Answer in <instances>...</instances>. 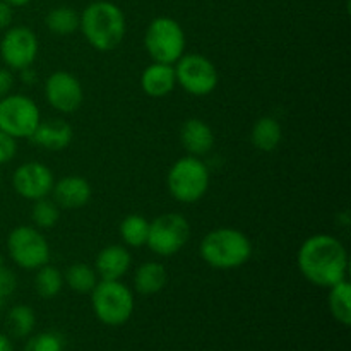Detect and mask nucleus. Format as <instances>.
<instances>
[{"label":"nucleus","mask_w":351,"mask_h":351,"mask_svg":"<svg viewBox=\"0 0 351 351\" xmlns=\"http://www.w3.org/2000/svg\"><path fill=\"white\" fill-rule=\"evenodd\" d=\"M254 247L249 237L242 230L232 226L215 228L202 239L199 256L213 269H237L249 263Z\"/></svg>","instance_id":"3"},{"label":"nucleus","mask_w":351,"mask_h":351,"mask_svg":"<svg viewBox=\"0 0 351 351\" xmlns=\"http://www.w3.org/2000/svg\"><path fill=\"white\" fill-rule=\"evenodd\" d=\"M177 84L192 96H208L218 88L216 65L201 53H184L173 65Z\"/></svg>","instance_id":"10"},{"label":"nucleus","mask_w":351,"mask_h":351,"mask_svg":"<svg viewBox=\"0 0 351 351\" xmlns=\"http://www.w3.org/2000/svg\"><path fill=\"white\" fill-rule=\"evenodd\" d=\"M45 99L57 112L69 115L81 108L84 101V89L81 81L72 72L55 71L45 81Z\"/></svg>","instance_id":"12"},{"label":"nucleus","mask_w":351,"mask_h":351,"mask_svg":"<svg viewBox=\"0 0 351 351\" xmlns=\"http://www.w3.org/2000/svg\"><path fill=\"white\" fill-rule=\"evenodd\" d=\"M328 304L332 317L348 328L351 324V287L348 280L339 281L329 288Z\"/></svg>","instance_id":"21"},{"label":"nucleus","mask_w":351,"mask_h":351,"mask_svg":"<svg viewBox=\"0 0 351 351\" xmlns=\"http://www.w3.org/2000/svg\"><path fill=\"white\" fill-rule=\"evenodd\" d=\"M0 351H14L12 341H10L9 336H5L3 332H0Z\"/></svg>","instance_id":"32"},{"label":"nucleus","mask_w":351,"mask_h":351,"mask_svg":"<svg viewBox=\"0 0 351 351\" xmlns=\"http://www.w3.org/2000/svg\"><path fill=\"white\" fill-rule=\"evenodd\" d=\"M41 122V112L26 95H7L0 99V130L14 139H29Z\"/></svg>","instance_id":"9"},{"label":"nucleus","mask_w":351,"mask_h":351,"mask_svg":"<svg viewBox=\"0 0 351 351\" xmlns=\"http://www.w3.org/2000/svg\"><path fill=\"white\" fill-rule=\"evenodd\" d=\"M177 86L173 65L153 62L141 74V89L149 98H165L171 95Z\"/></svg>","instance_id":"18"},{"label":"nucleus","mask_w":351,"mask_h":351,"mask_svg":"<svg viewBox=\"0 0 351 351\" xmlns=\"http://www.w3.org/2000/svg\"><path fill=\"white\" fill-rule=\"evenodd\" d=\"M132 266V257L127 247L106 245L96 256L95 271L99 280H122Z\"/></svg>","instance_id":"16"},{"label":"nucleus","mask_w":351,"mask_h":351,"mask_svg":"<svg viewBox=\"0 0 351 351\" xmlns=\"http://www.w3.org/2000/svg\"><path fill=\"white\" fill-rule=\"evenodd\" d=\"M187 38L184 27L173 17H154L144 33V48L153 62L175 65L185 53Z\"/></svg>","instance_id":"5"},{"label":"nucleus","mask_w":351,"mask_h":351,"mask_svg":"<svg viewBox=\"0 0 351 351\" xmlns=\"http://www.w3.org/2000/svg\"><path fill=\"white\" fill-rule=\"evenodd\" d=\"M64 288V274L57 266H51L50 263L38 267L36 276H34V291L45 300H51L57 297Z\"/></svg>","instance_id":"23"},{"label":"nucleus","mask_w":351,"mask_h":351,"mask_svg":"<svg viewBox=\"0 0 351 351\" xmlns=\"http://www.w3.org/2000/svg\"><path fill=\"white\" fill-rule=\"evenodd\" d=\"M10 7H24L31 2V0H5Z\"/></svg>","instance_id":"33"},{"label":"nucleus","mask_w":351,"mask_h":351,"mask_svg":"<svg viewBox=\"0 0 351 351\" xmlns=\"http://www.w3.org/2000/svg\"><path fill=\"white\" fill-rule=\"evenodd\" d=\"M7 324L16 338H26L33 332L36 326V315L29 305H16L9 311L7 315Z\"/></svg>","instance_id":"27"},{"label":"nucleus","mask_w":351,"mask_h":351,"mask_svg":"<svg viewBox=\"0 0 351 351\" xmlns=\"http://www.w3.org/2000/svg\"><path fill=\"white\" fill-rule=\"evenodd\" d=\"M17 154V139L0 130V167L12 161Z\"/></svg>","instance_id":"29"},{"label":"nucleus","mask_w":351,"mask_h":351,"mask_svg":"<svg viewBox=\"0 0 351 351\" xmlns=\"http://www.w3.org/2000/svg\"><path fill=\"white\" fill-rule=\"evenodd\" d=\"M12 88H14L12 71L7 67H0V99H2L3 96L10 95Z\"/></svg>","instance_id":"30"},{"label":"nucleus","mask_w":351,"mask_h":351,"mask_svg":"<svg viewBox=\"0 0 351 351\" xmlns=\"http://www.w3.org/2000/svg\"><path fill=\"white\" fill-rule=\"evenodd\" d=\"M64 283L75 293H91L98 283V274L89 264L74 263L65 269Z\"/></svg>","instance_id":"24"},{"label":"nucleus","mask_w":351,"mask_h":351,"mask_svg":"<svg viewBox=\"0 0 351 351\" xmlns=\"http://www.w3.org/2000/svg\"><path fill=\"white\" fill-rule=\"evenodd\" d=\"M302 276L319 288H331L348 274V252L341 240L328 233H317L304 240L297 254Z\"/></svg>","instance_id":"1"},{"label":"nucleus","mask_w":351,"mask_h":351,"mask_svg":"<svg viewBox=\"0 0 351 351\" xmlns=\"http://www.w3.org/2000/svg\"><path fill=\"white\" fill-rule=\"evenodd\" d=\"M180 143L187 154L201 158L215 146V132L204 120L189 119L180 127Z\"/></svg>","instance_id":"17"},{"label":"nucleus","mask_w":351,"mask_h":351,"mask_svg":"<svg viewBox=\"0 0 351 351\" xmlns=\"http://www.w3.org/2000/svg\"><path fill=\"white\" fill-rule=\"evenodd\" d=\"M50 195L60 209H81L91 201L93 189L84 177L67 175L55 180Z\"/></svg>","instance_id":"14"},{"label":"nucleus","mask_w":351,"mask_h":351,"mask_svg":"<svg viewBox=\"0 0 351 351\" xmlns=\"http://www.w3.org/2000/svg\"><path fill=\"white\" fill-rule=\"evenodd\" d=\"M72 139H74V130H72L71 123H67L62 119H48L41 120L40 125L29 137L33 144L45 151H64L71 146Z\"/></svg>","instance_id":"15"},{"label":"nucleus","mask_w":351,"mask_h":351,"mask_svg":"<svg viewBox=\"0 0 351 351\" xmlns=\"http://www.w3.org/2000/svg\"><path fill=\"white\" fill-rule=\"evenodd\" d=\"M211 182L209 168L201 158L185 156L178 158L167 175V187L171 197L182 204H195L206 195Z\"/></svg>","instance_id":"4"},{"label":"nucleus","mask_w":351,"mask_h":351,"mask_svg":"<svg viewBox=\"0 0 351 351\" xmlns=\"http://www.w3.org/2000/svg\"><path fill=\"white\" fill-rule=\"evenodd\" d=\"M40 51V41L31 27L10 26L0 40V58L10 71L33 67Z\"/></svg>","instance_id":"11"},{"label":"nucleus","mask_w":351,"mask_h":351,"mask_svg":"<svg viewBox=\"0 0 351 351\" xmlns=\"http://www.w3.org/2000/svg\"><path fill=\"white\" fill-rule=\"evenodd\" d=\"M0 180H2V175H0Z\"/></svg>","instance_id":"34"},{"label":"nucleus","mask_w":351,"mask_h":351,"mask_svg":"<svg viewBox=\"0 0 351 351\" xmlns=\"http://www.w3.org/2000/svg\"><path fill=\"white\" fill-rule=\"evenodd\" d=\"M91 305L99 322L117 328L132 317V290L122 280H99L91 291Z\"/></svg>","instance_id":"6"},{"label":"nucleus","mask_w":351,"mask_h":351,"mask_svg":"<svg viewBox=\"0 0 351 351\" xmlns=\"http://www.w3.org/2000/svg\"><path fill=\"white\" fill-rule=\"evenodd\" d=\"M120 239L130 249H141L146 245L149 221L141 215H129L120 223Z\"/></svg>","instance_id":"25"},{"label":"nucleus","mask_w":351,"mask_h":351,"mask_svg":"<svg viewBox=\"0 0 351 351\" xmlns=\"http://www.w3.org/2000/svg\"><path fill=\"white\" fill-rule=\"evenodd\" d=\"M191 239V225L180 213H165L149 221L146 245L158 257H171L180 252Z\"/></svg>","instance_id":"8"},{"label":"nucleus","mask_w":351,"mask_h":351,"mask_svg":"<svg viewBox=\"0 0 351 351\" xmlns=\"http://www.w3.org/2000/svg\"><path fill=\"white\" fill-rule=\"evenodd\" d=\"M14 19V7H10L5 0H0V31L9 29Z\"/></svg>","instance_id":"31"},{"label":"nucleus","mask_w":351,"mask_h":351,"mask_svg":"<svg viewBox=\"0 0 351 351\" xmlns=\"http://www.w3.org/2000/svg\"><path fill=\"white\" fill-rule=\"evenodd\" d=\"M60 219V208L53 199L48 197L33 201L31 206V221L38 230H51Z\"/></svg>","instance_id":"26"},{"label":"nucleus","mask_w":351,"mask_h":351,"mask_svg":"<svg viewBox=\"0 0 351 351\" xmlns=\"http://www.w3.org/2000/svg\"><path fill=\"white\" fill-rule=\"evenodd\" d=\"M167 267L158 261L141 264L134 273V290L141 295H156L167 287Z\"/></svg>","instance_id":"19"},{"label":"nucleus","mask_w":351,"mask_h":351,"mask_svg":"<svg viewBox=\"0 0 351 351\" xmlns=\"http://www.w3.org/2000/svg\"><path fill=\"white\" fill-rule=\"evenodd\" d=\"M283 141V127L274 117H261L252 127L250 143L263 153H273Z\"/></svg>","instance_id":"20"},{"label":"nucleus","mask_w":351,"mask_h":351,"mask_svg":"<svg viewBox=\"0 0 351 351\" xmlns=\"http://www.w3.org/2000/svg\"><path fill=\"white\" fill-rule=\"evenodd\" d=\"M79 29L84 40L98 51H113L125 38V14L108 0H93L79 14Z\"/></svg>","instance_id":"2"},{"label":"nucleus","mask_w":351,"mask_h":351,"mask_svg":"<svg viewBox=\"0 0 351 351\" xmlns=\"http://www.w3.org/2000/svg\"><path fill=\"white\" fill-rule=\"evenodd\" d=\"M23 351H64V339L57 332H40L27 339Z\"/></svg>","instance_id":"28"},{"label":"nucleus","mask_w":351,"mask_h":351,"mask_svg":"<svg viewBox=\"0 0 351 351\" xmlns=\"http://www.w3.org/2000/svg\"><path fill=\"white\" fill-rule=\"evenodd\" d=\"M53 184V171L40 161H26V163L19 165L12 175L14 191L26 201L48 197L51 194Z\"/></svg>","instance_id":"13"},{"label":"nucleus","mask_w":351,"mask_h":351,"mask_svg":"<svg viewBox=\"0 0 351 351\" xmlns=\"http://www.w3.org/2000/svg\"><path fill=\"white\" fill-rule=\"evenodd\" d=\"M10 261L24 271H36L50 263V245L41 230L31 225L16 226L7 237Z\"/></svg>","instance_id":"7"},{"label":"nucleus","mask_w":351,"mask_h":351,"mask_svg":"<svg viewBox=\"0 0 351 351\" xmlns=\"http://www.w3.org/2000/svg\"><path fill=\"white\" fill-rule=\"evenodd\" d=\"M45 26L48 31L57 36H69L79 29V14L77 10L69 5L53 7L45 17Z\"/></svg>","instance_id":"22"}]
</instances>
